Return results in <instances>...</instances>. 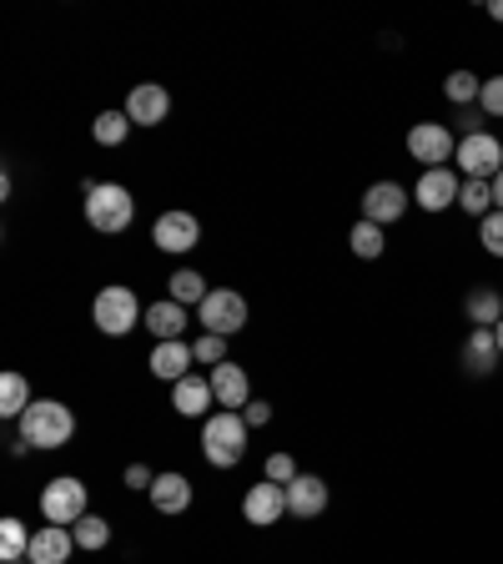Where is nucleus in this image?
Returning a JSON list of instances; mask_svg holds the SVG:
<instances>
[{
    "instance_id": "f257e3e1",
    "label": "nucleus",
    "mask_w": 503,
    "mask_h": 564,
    "mask_svg": "<svg viewBox=\"0 0 503 564\" xmlns=\"http://www.w3.org/2000/svg\"><path fill=\"white\" fill-rule=\"evenodd\" d=\"M247 419L242 413H211L207 423H201V454H207V464H217V469H232V464H242L247 458Z\"/></svg>"
},
{
    "instance_id": "f03ea898",
    "label": "nucleus",
    "mask_w": 503,
    "mask_h": 564,
    "mask_svg": "<svg viewBox=\"0 0 503 564\" xmlns=\"http://www.w3.org/2000/svg\"><path fill=\"white\" fill-rule=\"evenodd\" d=\"M70 434H76V413L56 399H35L21 413V438L31 448H61V444H70Z\"/></svg>"
},
{
    "instance_id": "7ed1b4c3",
    "label": "nucleus",
    "mask_w": 503,
    "mask_h": 564,
    "mask_svg": "<svg viewBox=\"0 0 503 564\" xmlns=\"http://www.w3.org/2000/svg\"><path fill=\"white\" fill-rule=\"evenodd\" d=\"M131 217H136V202H131L127 187L101 182L96 192H86V223H91L96 232H127Z\"/></svg>"
},
{
    "instance_id": "20e7f679",
    "label": "nucleus",
    "mask_w": 503,
    "mask_h": 564,
    "mask_svg": "<svg viewBox=\"0 0 503 564\" xmlns=\"http://www.w3.org/2000/svg\"><path fill=\"white\" fill-rule=\"evenodd\" d=\"M141 317H146V313H141V303H136V293H131V288H101V293H96L91 323L106 333V338H127Z\"/></svg>"
},
{
    "instance_id": "39448f33",
    "label": "nucleus",
    "mask_w": 503,
    "mask_h": 564,
    "mask_svg": "<svg viewBox=\"0 0 503 564\" xmlns=\"http://www.w3.org/2000/svg\"><path fill=\"white\" fill-rule=\"evenodd\" d=\"M458 172L473 176V182H493L503 172V141L493 131H473V137H458V152H453Z\"/></svg>"
},
{
    "instance_id": "423d86ee",
    "label": "nucleus",
    "mask_w": 503,
    "mask_h": 564,
    "mask_svg": "<svg viewBox=\"0 0 503 564\" xmlns=\"http://www.w3.org/2000/svg\"><path fill=\"white\" fill-rule=\"evenodd\" d=\"M197 317H201V328H207V333H217V338H232V333L247 328V297L232 293V288H211L207 303L197 307Z\"/></svg>"
},
{
    "instance_id": "0eeeda50",
    "label": "nucleus",
    "mask_w": 503,
    "mask_h": 564,
    "mask_svg": "<svg viewBox=\"0 0 503 564\" xmlns=\"http://www.w3.org/2000/svg\"><path fill=\"white\" fill-rule=\"evenodd\" d=\"M458 152V137L444 127V121H418L408 131V156L423 162V172H434V166H448Z\"/></svg>"
},
{
    "instance_id": "6e6552de",
    "label": "nucleus",
    "mask_w": 503,
    "mask_h": 564,
    "mask_svg": "<svg viewBox=\"0 0 503 564\" xmlns=\"http://www.w3.org/2000/svg\"><path fill=\"white\" fill-rule=\"evenodd\" d=\"M41 514L51 519V524H76V519H86V484L70 479V474H61V479H51L46 489H41Z\"/></svg>"
},
{
    "instance_id": "1a4fd4ad",
    "label": "nucleus",
    "mask_w": 503,
    "mask_h": 564,
    "mask_svg": "<svg viewBox=\"0 0 503 564\" xmlns=\"http://www.w3.org/2000/svg\"><path fill=\"white\" fill-rule=\"evenodd\" d=\"M458 192H463V176H458L453 166H434V172L418 176L413 202H418L423 212H448V207H458Z\"/></svg>"
},
{
    "instance_id": "9d476101",
    "label": "nucleus",
    "mask_w": 503,
    "mask_h": 564,
    "mask_svg": "<svg viewBox=\"0 0 503 564\" xmlns=\"http://www.w3.org/2000/svg\"><path fill=\"white\" fill-rule=\"evenodd\" d=\"M242 514H247V524L272 529L282 514H287V484H272V479L252 484V489H247V499H242Z\"/></svg>"
},
{
    "instance_id": "9b49d317",
    "label": "nucleus",
    "mask_w": 503,
    "mask_h": 564,
    "mask_svg": "<svg viewBox=\"0 0 503 564\" xmlns=\"http://www.w3.org/2000/svg\"><path fill=\"white\" fill-rule=\"evenodd\" d=\"M403 212H408V192H403L398 182H373V187L363 192V223L393 227Z\"/></svg>"
},
{
    "instance_id": "f8f14e48",
    "label": "nucleus",
    "mask_w": 503,
    "mask_h": 564,
    "mask_svg": "<svg viewBox=\"0 0 503 564\" xmlns=\"http://www.w3.org/2000/svg\"><path fill=\"white\" fill-rule=\"evenodd\" d=\"M152 237H156L162 252H192V247L201 242V223L192 217V212H162Z\"/></svg>"
},
{
    "instance_id": "ddd939ff",
    "label": "nucleus",
    "mask_w": 503,
    "mask_h": 564,
    "mask_svg": "<svg viewBox=\"0 0 503 564\" xmlns=\"http://www.w3.org/2000/svg\"><path fill=\"white\" fill-rule=\"evenodd\" d=\"M166 111H172V96H166L156 82H141L136 91L127 96V117H131V127H162Z\"/></svg>"
},
{
    "instance_id": "4468645a",
    "label": "nucleus",
    "mask_w": 503,
    "mask_h": 564,
    "mask_svg": "<svg viewBox=\"0 0 503 564\" xmlns=\"http://www.w3.org/2000/svg\"><path fill=\"white\" fill-rule=\"evenodd\" d=\"M211 393H217V403H222L227 413H242L247 403H252V383H247V368L217 364V368H211Z\"/></svg>"
},
{
    "instance_id": "2eb2a0df",
    "label": "nucleus",
    "mask_w": 503,
    "mask_h": 564,
    "mask_svg": "<svg viewBox=\"0 0 503 564\" xmlns=\"http://www.w3.org/2000/svg\"><path fill=\"white\" fill-rule=\"evenodd\" d=\"M211 403H217V393H211V378L187 373L182 383H172V409L182 413V419H211Z\"/></svg>"
},
{
    "instance_id": "dca6fc26",
    "label": "nucleus",
    "mask_w": 503,
    "mask_h": 564,
    "mask_svg": "<svg viewBox=\"0 0 503 564\" xmlns=\"http://www.w3.org/2000/svg\"><path fill=\"white\" fill-rule=\"evenodd\" d=\"M322 509H328V484L317 479V474H297V479L287 484V514L317 519Z\"/></svg>"
},
{
    "instance_id": "f3484780",
    "label": "nucleus",
    "mask_w": 503,
    "mask_h": 564,
    "mask_svg": "<svg viewBox=\"0 0 503 564\" xmlns=\"http://www.w3.org/2000/svg\"><path fill=\"white\" fill-rule=\"evenodd\" d=\"M70 544H76V534H70L66 524H46V529H35L31 534V554H25V560L31 564H66Z\"/></svg>"
},
{
    "instance_id": "a211bd4d",
    "label": "nucleus",
    "mask_w": 503,
    "mask_h": 564,
    "mask_svg": "<svg viewBox=\"0 0 503 564\" xmlns=\"http://www.w3.org/2000/svg\"><path fill=\"white\" fill-rule=\"evenodd\" d=\"M192 364H197V352H192V343H156L152 348V378H166V383H182V378L192 373Z\"/></svg>"
},
{
    "instance_id": "6ab92c4d",
    "label": "nucleus",
    "mask_w": 503,
    "mask_h": 564,
    "mask_svg": "<svg viewBox=\"0 0 503 564\" xmlns=\"http://www.w3.org/2000/svg\"><path fill=\"white\" fill-rule=\"evenodd\" d=\"M141 323L152 328L156 343H176L182 333H187L192 317H187V307H182V303H172V297H166V303H152V307H146V317H141Z\"/></svg>"
},
{
    "instance_id": "aec40b11",
    "label": "nucleus",
    "mask_w": 503,
    "mask_h": 564,
    "mask_svg": "<svg viewBox=\"0 0 503 564\" xmlns=\"http://www.w3.org/2000/svg\"><path fill=\"white\" fill-rule=\"evenodd\" d=\"M499 338H493V328H473L469 343H463V368H469L473 378H489L493 368H499Z\"/></svg>"
},
{
    "instance_id": "412c9836",
    "label": "nucleus",
    "mask_w": 503,
    "mask_h": 564,
    "mask_svg": "<svg viewBox=\"0 0 503 564\" xmlns=\"http://www.w3.org/2000/svg\"><path fill=\"white\" fill-rule=\"evenodd\" d=\"M152 509H162V514H182V509L192 505V479L187 474H156L152 489Z\"/></svg>"
},
{
    "instance_id": "4be33fe9",
    "label": "nucleus",
    "mask_w": 503,
    "mask_h": 564,
    "mask_svg": "<svg viewBox=\"0 0 503 564\" xmlns=\"http://www.w3.org/2000/svg\"><path fill=\"white\" fill-rule=\"evenodd\" d=\"M463 313H469L473 328H499V323H503V297H499V288H473V293L463 297Z\"/></svg>"
},
{
    "instance_id": "5701e85b",
    "label": "nucleus",
    "mask_w": 503,
    "mask_h": 564,
    "mask_svg": "<svg viewBox=\"0 0 503 564\" xmlns=\"http://www.w3.org/2000/svg\"><path fill=\"white\" fill-rule=\"evenodd\" d=\"M166 288H172V303H182V307H201L207 303V278H201V272H192V268H182V272H172V282H166Z\"/></svg>"
},
{
    "instance_id": "b1692460",
    "label": "nucleus",
    "mask_w": 503,
    "mask_h": 564,
    "mask_svg": "<svg viewBox=\"0 0 503 564\" xmlns=\"http://www.w3.org/2000/svg\"><path fill=\"white\" fill-rule=\"evenodd\" d=\"M31 383H25L21 373H6L0 378V413H6V419H21L25 409H31Z\"/></svg>"
},
{
    "instance_id": "393cba45",
    "label": "nucleus",
    "mask_w": 503,
    "mask_h": 564,
    "mask_svg": "<svg viewBox=\"0 0 503 564\" xmlns=\"http://www.w3.org/2000/svg\"><path fill=\"white\" fill-rule=\"evenodd\" d=\"M31 554V534L21 519H0V564H15Z\"/></svg>"
},
{
    "instance_id": "a878e982",
    "label": "nucleus",
    "mask_w": 503,
    "mask_h": 564,
    "mask_svg": "<svg viewBox=\"0 0 503 564\" xmlns=\"http://www.w3.org/2000/svg\"><path fill=\"white\" fill-rule=\"evenodd\" d=\"M444 96H448L453 106H473V101L483 96V76H473V70H448Z\"/></svg>"
},
{
    "instance_id": "bb28decb",
    "label": "nucleus",
    "mask_w": 503,
    "mask_h": 564,
    "mask_svg": "<svg viewBox=\"0 0 503 564\" xmlns=\"http://www.w3.org/2000/svg\"><path fill=\"white\" fill-rule=\"evenodd\" d=\"M458 207H463V212H469V217H479V223H483V217H489V212H493V187H489V182H473V176H463V192H458Z\"/></svg>"
},
{
    "instance_id": "cd10ccee",
    "label": "nucleus",
    "mask_w": 503,
    "mask_h": 564,
    "mask_svg": "<svg viewBox=\"0 0 503 564\" xmlns=\"http://www.w3.org/2000/svg\"><path fill=\"white\" fill-rule=\"evenodd\" d=\"M70 534H76V550H106V544H111V524H106V519H96V514L76 519V524H70Z\"/></svg>"
},
{
    "instance_id": "c85d7f7f",
    "label": "nucleus",
    "mask_w": 503,
    "mask_h": 564,
    "mask_svg": "<svg viewBox=\"0 0 503 564\" xmlns=\"http://www.w3.org/2000/svg\"><path fill=\"white\" fill-rule=\"evenodd\" d=\"M127 131H131L127 111H101V117H96V127H91V137L101 141V147H121V141H127Z\"/></svg>"
},
{
    "instance_id": "c756f323",
    "label": "nucleus",
    "mask_w": 503,
    "mask_h": 564,
    "mask_svg": "<svg viewBox=\"0 0 503 564\" xmlns=\"http://www.w3.org/2000/svg\"><path fill=\"white\" fill-rule=\"evenodd\" d=\"M348 242H352V252L358 258H383V227H373V223H352V232H348Z\"/></svg>"
},
{
    "instance_id": "7c9ffc66",
    "label": "nucleus",
    "mask_w": 503,
    "mask_h": 564,
    "mask_svg": "<svg viewBox=\"0 0 503 564\" xmlns=\"http://www.w3.org/2000/svg\"><path fill=\"white\" fill-rule=\"evenodd\" d=\"M479 242H483L489 258H503V212H489V217L479 223Z\"/></svg>"
},
{
    "instance_id": "2f4dec72",
    "label": "nucleus",
    "mask_w": 503,
    "mask_h": 564,
    "mask_svg": "<svg viewBox=\"0 0 503 564\" xmlns=\"http://www.w3.org/2000/svg\"><path fill=\"white\" fill-rule=\"evenodd\" d=\"M192 352H197V364H227V338H217V333H201L197 343H192Z\"/></svg>"
},
{
    "instance_id": "473e14b6",
    "label": "nucleus",
    "mask_w": 503,
    "mask_h": 564,
    "mask_svg": "<svg viewBox=\"0 0 503 564\" xmlns=\"http://www.w3.org/2000/svg\"><path fill=\"white\" fill-rule=\"evenodd\" d=\"M479 111H483V117H499L503 121V76H489V82H483Z\"/></svg>"
},
{
    "instance_id": "72a5a7b5",
    "label": "nucleus",
    "mask_w": 503,
    "mask_h": 564,
    "mask_svg": "<svg viewBox=\"0 0 503 564\" xmlns=\"http://www.w3.org/2000/svg\"><path fill=\"white\" fill-rule=\"evenodd\" d=\"M267 479H272V484H293V479H297L293 454H272V458H267Z\"/></svg>"
},
{
    "instance_id": "f704fd0d",
    "label": "nucleus",
    "mask_w": 503,
    "mask_h": 564,
    "mask_svg": "<svg viewBox=\"0 0 503 564\" xmlns=\"http://www.w3.org/2000/svg\"><path fill=\"white\" fill-rule=\"evenodd\" d=\"M242 419H247V429H262V423H272V403H258V399H252V403L242 409Z\"/></svg>"
},
{
    "instance_id": "c9c22d12",
    "label": "nucleus",
    "mask_w": 503,
    "mask_h": 564,
    "mask_svg": "<svg viewBox=\"0 0 503 564\" xmlns=\"http://www.w3.org/2000/svg\"><path fill=\"white\" fill-rule=\"evenodd\" d=\"M152 484H156V474L146 464H131L127 469V489H152Z\"/></svg>"
},
{
    "instance_id": "e433bc0d",
    "label": "nucleus",
    "mask_w": 503,
    "mask_h": 564,
    "mask_svg": "<svg viewBox=\"0 0 503 564\" xmlns=\"http://www.w3.org/2000/svg\"><path fill=\"white\" fill-rule=\"evenodd\" d=\"M489 187H493V212H503V172H499V176H493Z\"/></svg>"
},
{
    "instance_id": "4c0bfd02",
    "label": "nucleus",
    "mask_w": 503,
    "mask_h": 564,
    "mask_svg": "<svg viewBox=\"0 0 503 564\" xmlns=\"http://www.w3.org/2000/svg\"><path fill=\"white\" fill-rule=\"evenodd\" d=\"M489 15H493V21H503V0H493V6H489Z\"/></svg>"
},
{
    "instance_id": "58836bf2",
    "label": "nucleus",
    "mask_w": 503,
    "mask_h": 564,
    "mask_svg": "<svg viewBox=\"0 0 503 564\" xmlns=\"http://www.w3.org/2000/svg\"><path fill=\"white\" fill-rule=\"evenodd\" d=\"M493 338H499V352H503V323H499V328H493Z\"/></svg>"
},
{
    "instance_id": "ea45409f",
    "label": "nucleus",
    "mask_w": 503,
    "mask_h": 564,
    "mask_svg": "<svg viewBox=\"0 0 503 564\" xmlns=\"http://www.w3.org/2000/svg\"><path fill=\"white\" fill-rule=\"evenodd\" d=\"M15 564H31V560H15Z\"/></svg>"
}]
</instances>
